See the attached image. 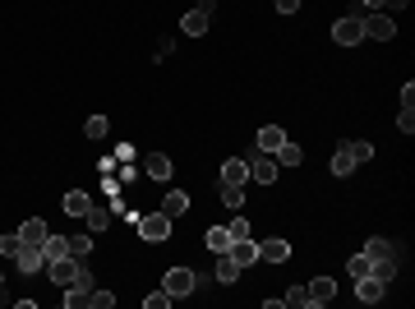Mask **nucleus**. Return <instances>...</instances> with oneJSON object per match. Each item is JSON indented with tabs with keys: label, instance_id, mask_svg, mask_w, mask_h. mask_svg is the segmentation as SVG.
Segmentation results:
<instances>
[{
	"label": "nucleus",
	"instance_id": "nucleus-42",
	"mask_svg": "<svg viewBox=\"0 0 415 309\" xmlns=\"http://www.w3.org/2000/svg\"><path fill=\"white\" fill-rule=\"evenodd\" d=\"M360 5L365 10H383V0H360Z\"/></svg>",
	"mask_w": 415,
	"mask_h": 309
},
{
	"label": "nucleus",
	"instance_id": "nucleus-41",
	"mask_svg": "<svg viewBox=\"0 0 415 309\" xmlns=\"http://www.w3.org/2000/svg\"><path fill=\"white\" fill-rule=\"evenodd\" d=\"M383 5H388V10H406V0H383Z\"/></svg>",
	"mask_w": 415,
	"mask_h": 309
},
{
	"label": "nucleus",
	"instance_id": "nucleus-17",
	"mask_svg": "<svg viewBox=\"0 0 415 309\" xmlns=\"http://www.w3.org/2000/svg\"><path fill=\"white\" fill-rule=\"evenodd\" d=\"M143 171H148L153 180H171V157L166 153H148L143 157Z\"/></svg>",
	"mask_w": 415,
	"mask_h": 309
},
{
	"label": "nucleus",
	"instance_id": "nucleus-33",
	"mask_svg": "<svg viewBox=\"0 0 415 309\" xmlns=\"http://www.w3.org/2000/svg\"><path fill=\"white\" fill-rule=\"evenodd\" d=\"M282 305H291V309H305V305H309V287H291V291L282 296Z\"/></svg>",
	"mask_w": 415,
	"mask_h": 309
},
{
	"label": "nucleus",
	"instance_id": "nucleus-22",
	"mask_svg": "<svg viewBox=\"0 0 415 309\" xmlns=\"http://www.w3.org/2000/svg\"><path fill=\"white\" fill-rule=\"evenodd\" d=\"M273 157H277V166H300V162H305V148H295V144H291V139H286V144H282V148H277V153H273Z\"/></svg>",
	"mask_w": 415,
	"mask_h": 309
},
{
	"label": "nucleus",
	"instance_id": "nucleus-34",
	"mask_svg": "<svg viewBox=\"0 0 415 309\" xmlns=\"http://www.w3.org/2000/svg\"><path fill=\"white\" fill-rule=\"evenodd\" d=\"M88 305H93V309H111V305H116V296H111V291H97V287H93Z\"/></svg>",
	"mask_w": 415,
	"mask_h": 309
},
{
	"label": "nucleus",
	"instance_id": "nucleus-12",
	"mask_svg": "<svg viewBox=\"0 0 415 309\" xmlns=\"http://www.w3.org/2000/svg\"><path fill=\"white\" fill-rule=\"evenodd\" d=\"M332 296H337V282H332V277H314V282H309V305H332Z\"/></svg>",
	"mask_w": 415,
	"mask_h": 309
},
{
	"label": "nucleus",
	"instance_id": "nucleus-43",
	"mask_svg": "<svg viewBox=\"0 0 415 309\" xmlns=\"http://www.w3.org/2000/svg\"><path fill=\"white\" fill-rule=\"evenodd\" d=\"M0 296H5V273H0Z\"/></svg>",
	"mask_w": 415,
	"mask_h": 309
},
{
	"label": "nucleus",
	"instance_id": "nucleus-31",
	"mask_svg": "<svg viewBox=\"0 0 415 309\" xmlns=\"http://www.w3.org/2000/svg\"><path fill=\"white\" fill-rule=\"evenodd\" d=\"M222 203L226 208H245V185H222Z\"/></svg>",
	"mask_w": 415,
	"mask_h": 309
},
{
	"label": "nucleus",
	"instance_id": "nucleus-14",
	"mask_svg": "<svg viewBox=\"0 0 415 309\" xmlns=\"http://www.w3.org/2000/svg\"><path fill=\"white\" fill-rule=\"evenodd\" d=\"M383 291H388V287H383L379 277H355V296H360L365 305H379V300H383Z\"/></svg>",
	"mask_w": 415,
	"mask_h": 309
},
{
	"label": "nucleus",
	"instance_id": "nucleus-37",
	"mask_svg": "<svg viewBox=\"0 0 415 309\" xmlns=\"http://www.w3.org/2000/svg\"><path fill=\"white\" fill-rule=\"evenodd\" d=\"M397 130H402V134L415 130V107H402V116H397Z\"/></svg>",
	"mask_w": 415,
	"mask_h": 309
},
{
	"label": "nucleus",
	"instance_id": "nucleus-8",
	"mask_svg": "<svg viewBox=\"0 0 415 309\" xmlns=\"http://www.w3.org/2000/svg\"><path fill=\"white\" fill-rule=\"evenodd\" d=\"M226 254L236 259L240 268H250V263H259V240H254V235H240V240H231Z\"/></svg>",
	"mask_w": 415,
	"mask_h": 309
},
{
	"label": "nucleus",
	"instance_id": "nucleus-11",
	"mask_svg": "<svg viewBox=\"0 0 415 309\" xmlns=\"http://www.w3.org/2000/svg\"><path fill=\"white\" fill-rule=\"evenodd\" d=\"M46 235H51V231H46V221H42V217H33V221H23V226H19V240H23V245H33V249H42Z\"/></svg>",
	"mask_w": 415,
	"mask_h": 309
},
{
	"label": "nucleus",
	"instance_id": "nucleus-19",
	"mask_svg": "<svg viewBox=\"0 0 415 309\" xmlns=\"http://www.w3.org/2000/svg\"><path fill=\"white\" fill-rule=\"evenodd\" d=\"M162 212H166V217H180V212H189V194H185V189H171V194H166V199H162Z\"/></svg>",
	"mask_w": 415,
	"mask_h": 309
},
{
	"label": "nucleus",
	"instance_id": "nucleus-4",
	"mask_svg": "<svg viewBox=\"0 0 415 309\" xmlns=\"http://www.w3.org/2000/svg\"><path fill=\"white\" fill-rule=\"evenodd\" d=\"M360 23H365V37H374V42H393V37H397V23H393V14H379V10H369Z\"/></svg>",
	"mask_w": 415,
	"mask_h": 309
},
{
	"label": "nucleus",
	"instance_id": "nucleus-21",
	"mask_svg": "<svg viewBox=\"0 0 415 309\" xmlns=\"http://www.w3.org/2000/svg\"><path fill=\"white\" fill-rule=\"evenodd\" d=\"M328 166H332V176H351V171H355L360 162H355L346 148H332V162H328Z\"/></svg>",
	"mask_w": 415,
	"mask_h": 309
},
{
	"label": "nucleus",
	"instance_id": "nucleus-10",
	"mask_svg": "<svg viewBox=\"0 0 415 309\" xmlns=\"http://www.w3.org/2000/svg\"><path fill=\"white\" fill-rule=\"evenodd\" d=\"M259 259H263V263H286V259H291V245H286L282 235H273V240L259 245Z\"/></svg>",
	"mask_w": 415,
	"mask_h": 309
},
{
	"label": "nucleus",
	"instance_id": "nucleus-15",
	"mask_svg": "<svg viewBox=\"0 0 415 309\" xmlns=\"http://www.w3.org/2000/svg\"><path fill=\"white\" fill-rule=\"evenodd\" d=\"M208 23H212V14H203V10H185L180 28H185V37H203V33H208Z\"/></svg>",
	"mask_w": 415,
	"mask_h": 309
},
{
	"label": "nucleus",
	"instance_id": "nucleus-20",
	"mask_svg": "<svg viewBox=\"0 0 415 309\" xmlns=\"http://www.w3.org/2000/svg\"><path fill=\"white\" fill-rule=\"evenodd\" d=\"M212 273H217V282H222V287H231V282L240 277V263H236L231 254H217V268H212Z\"/></svg>",
	"mask_w": 415,
	"mask_h": 309
},
{
	"label": "nucleus",
	"instance_id": "nucleus-2",
	"mask_svg": "<svg viewBox=\"0 0 415 309\" xmlns=\"http://www.w3.org/2000/svg\"><path fill=\"white\" fill-rule=\"evenodd\" d=\"M88 296H93V273H88V263H79V277L65 287V309H83Z\"/></svg>",
	"mask_w": 415,
	"mask_h": 309
},
{
	"label": "nucleus",
	"instance_id": "nucleus-16",
	"mask_svg": "<svg viewBox=\"0 0 415 309\" xmlns=\"http://www.w3.org/2000/svg\"><path fill=\"white\" fill-rule=\"evenodd\" d=\"M282 144H286V130H282V125H263V130H259V153H277Z\"/></svg>",
	"mask_w": 415,
	"mask_h": 309
},
{
	"label": "nucleus",
	"instance_id": "nucleus-9",
	"mask_svg": "<svg viewBox=\"0 0 415 309\" xmlns=\"http://www.w3.org/2000/svg\"><path fill=\"white\" fill-rule=\"evenodd\" d=\"M222 185H250V162H245V157L222 162Z\"/></svg>",
	"mask_w": 415,
	"mask_h": 309
},
{
	"label": "nucleus",
	"instance_id": "nucleus-18",
	"mask_svg": "<svg viewBox=\"0 0 415 309\" xmlns=\"http://www.w3.org/2000/svg\"><path fill=\"white\" fill-rule=\"evenodd\" d=\"M88 208H93V199H88L83 189H69V194H65V212H69L74 221H83V217H88Z\"/></svg>",
	"mask_w": 415,
	"mask_h": 309
},
{
	"label": "nucleus",
	"instance_id": "nucleus-6",
	"mask_svg": "<svg viewBox=\"0 0 415 309\" xmlns=\"http://www.w3.org/2000/svg\"><path fill=\"white\" fill-rule=\"evenodd\" d=\"M250 180H259V185H273V180H277V157L254 148V157H250Z\"/></svg>",
	"mask_w": 415,
	"mask_h": 309
},
{
	"label": "nucleus",
	"instance_id": "nucleus-29",
	"mask_svg": "<svg viewBox=\"0 0 415 309\" xmlns=\"http://www.w3.org/2000/svg\"><path fill=\"white\" fill-rule=\"evenodd\" d=\"M341 148H346V153L355 157V162H369V157H374V144H365V139H346Z\"/></svg>",
	"mask_w": 415,
	"mask_h": 309
},
{
	"label": "nucleus",
	"instance_id": "nucleus-36",
	"mask_svg": "<svg viewBox=\"0 0 415 309\" xmlns=\"http://www.w3.org/2000/svg\"><path fill=\"white\" fill-rule=\"evenodd\" d=\"M171 305V296L166 291H153V296H143V309H166Z\"/></svg>",
	"mask_w": 415,
	"mask_h": 309
},
{
	"label": "nucleus",
	"instance_id": "nucleus-32",
	"mask_svg": "<svg viewBox=\"0 0 415 309\" xmlns=\"http://www.w3.org/2000/svg\"><path fill=\"white\" fill-rule=\"evenodd\" d=\"M346 268H351V277H369L374 259H369V254H365V249H360V254H355V259H346Z\"/></svg>",
	"mask_w": 415,
	"mask_h": 309
},
{
	"label": "nucleus",
	"instance_id": "nucleus-26",
	"mask_svg": "<svg viewBox=\"0 0 415 309\" xmlns=\"http://www.w3.org/2000/svg\"><path fill=\"white\" fill-rule=\"evenodd\" d=\"M69 254H74V259H88V254H93V231L69 235Z\"/></svg>",
	"mask_w": 415,
	"mask_h": 309
},
{
	"label": "nucleus",
	"instance_id": "nucleus-25",
	"mask_svg": "<svg viewBox=\"0 0 415 309\" xmlns=\"http://www.w3.org/2000/svg\"><path fill=\"white\" fill-rule=\"evenodd\" d=\"M88 231H93V235H102V231H107V226H111V212L107 208H88Z\"/></svg>",
	"mask_w": 415,
	"mask_h": 309
},
{
	"label": "nucleus",
	"instance_id": "nucleus-23",
	"mask_svg": "<svg viewBox=\"0 0 415 309\" xmlns=\"http://www.w3.org/2000/svg\"><path fill=\"white\" fill-rule=\"evenodd\" d=\"M42 254H46V263H51V259H65L69 254V235H46Z\"/></svg>",
	"mask_w": 415,
	"mask_h": 309
},
{
	"label": "nucleus",
	"instance_id": "nucleus-28",
	"mask_svg": "<svg viewBox=\"0 0 415 309\" xmlns=\"http://www.w3.org/2000/svg\"><path fill=\"white\" fill-rule=\"evenodd\" d=\"M365 254H369V259H393V240H383V235H369Z\"/></svg>",
	"mask_w": 415,
	"mask_h": 309
},
{
	"label": "nucleus",
	"instance_id": "nucleus-38",
	"mask_svg": "<svg viewBox=\"0 0 415 309\" xmlns=\"http://www.w3.org/2000/svg\"><path fill=\"white\" fill-rule=\"evenodd\" d=\"M226 231H231V240H240V235H250V221L236 217V221H226Z\"/></svg>",
	"mask_w": 415,
	"mask_h": 309
},
{
	"label": "nucleus",
	"instance_id": "nucleus-27",
	"mask_svg": "<svg viewBox=\"0 0 415 309\" xmlns=\"http://www.w3.org/2000/svg\"><path fill=\"white\" fill-rule=\"evenodd\" d=\"M369 277H379L383 287H388V282H393V277H397V259H374V268H369Z\"/></svg>",
	"mask_w": 415,
	"mask_h": 309
},
{
	"label": "nucleus",
	"instance_id": "nucleus-5",
	"mask_svg": "<svg viewBox=\"0 0 415 309\" xmlns=\"http://www.w3.org/2000/svg\"><path fill=\"white\" fill-rule=\"evenodd\" d=\"M332 42H337V46H355V42H365V23H360V14H346V19L332 23Z\"/></svg>",
	"mask_w": 415,
	"mask_h": 309
},
{
	"label": "nucleus",
	"instance_id": "nucleus-7",
	"mask_svg": "<svg viewBox=\"0 0 415 309\" xmlns=\"http://www.w3.org/2000/svg\"><path fill=\"white\" fill-rule=\"evenodd\" d=\"M79 263H83V259L65 254V259H51V263H46V273H51V282H55V287H69V282L79 277Z\"/></svg>",
	"mask_w": 415,
	"mask_h": 309
},
{
	"label": "nucleus",
	"instance_id": "nucleus-1",
	"mask_svg": "<svg viewBox=\"0 0 415 309\" xmlns=\"http://www.w3.org/2000/svg\"><path fill=\"white\" fill-rule=\"evenodd\" d=\"M162 291L171 300H185V296H194V291H198V277L189 273V268H171V273L162 277Z\"/></svg>",
	"mask_w": 415,
	"mask_h": 309
},
{
	"label": "nucleus",
	"instance_id": "nucleus-3",
	"mask_svg": "<svg viewBox=\"0 0 415 309\" xmlns=\"http://www.w3.org/2000/svg\"><path fill=\"white\" fill-rule=\"evenodd\" d=\"M139 235H143V240H153V245L171 240V217H166L162 208H157V212H148V217H139Z\"/></svg>",
	"mask_w": 415,
	"mask_h": 309
},
{
	"label": "nucleus",
	"instance_id": "nucleus-40",
	"mask_svg": "<svg viewBox=\"0 0 415 309\" xmlns=\"http://www.w3.org/2000/svg\"><path fill=\"white\" fill-rule=\"evenodd\" d=\"M277 10H282V14H295V10H300V0H277Z\"/></svg>",
	"mask_w": 415,
	"mask_h": 309
},
{
	"label": "nucleus",
	"instance_id": "nucleus-39",
	"mask_svg": "<svg viewBox=\"0 0 415 309\" xmlns=\"http://www.w3.org/2000/svg\"><path fill=\"white\" fill-rule=\"evenodd\" d=\"M402 107H415V83H402Z\"/></svg>",
	"mask_w": 415,
	"mask_h": 309
},
{
	"label": "nucleus",
	"instance_id": "nucleus-30",
	"mask_svg": "<svg viewBox=\"0 0 415 309\" xmlns=\"http://www.w3.org/2000/svg\"><path fill=\"white\" fill-rule=\"evenodd\" d=\"M107 130H111L107 116H88V121H83V134H88V139H107Z\"/></svg>",
	"mask_w": 415,
	"mask_h": 309
},
{
	"label": "nucleus",
	"instance_id": "nucleus-13",
	"mask_svg": "<svg viewBox=\"0 0 415 309\" xmlns=\"http://www.w3.org/2000/svg\"><path fill=\"white\" fill-rule=\"evenodd\" d=\"M14 263H19V273H28V277H33L37 268H46V254H42V249H33V245H23L19 254H14Z\"/></svg>",
	"mask_w": 415,
	"mask_h": 309
},
{
	"label": "nucleus",
	"instance_id": "nucleus-35",
	"mask_svg": "<svg viewBox=\"0 0 415 309\" xmlns=\"http://www.w3.org/2000/svg\"><path fill=\"white\" fill-rule=\"evenodd\" d=\"M19 249H23V240H19V231H14V235H0V254H19Z\"/></svg>",
	"mask_w": 415,
	"mask_h": 309
},
{
	"label": "nucleus",
	"instance_id": "nucleus-24",
	"mask_svg": "<svg viewBox=\"0 0 415 309\" xmlns=\"http://www.w3.org/2000/svg\"><path fill=\"white\" fill-rule=\"evenodd\" d=\"M208 249H212V254H226L231 249V231L226 226H212V231H208Z\"/></svg>",
	"mask_w": 415,
	"mask_h": 309
}]
</instances>
